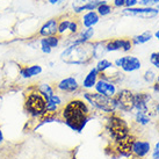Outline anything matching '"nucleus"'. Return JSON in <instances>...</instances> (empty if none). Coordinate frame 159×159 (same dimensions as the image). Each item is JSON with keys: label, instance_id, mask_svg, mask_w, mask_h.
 Segmentation results:
<instances>
[{"label": "nucleus", "instance_id": "23", "mask_svg": "<svg viewBox=\"0 0 159 159\" xmlns=\"http://www.w3.org/2000/svg\"><path fill=\"white\" fill-rule=\"evenodd\" d=\"M113 67H114V64H113L111 61H108L106 58H102V59H100V61L97 63L95 69L98 70L99 73H106L109 69H113Z\"/></svg>", "mask_w": 159, "mask_h": 159}, {"label": "nucleus", "instance_id": "36", "mask_svg": "<svg viewBox=\"0 0 159 159\" xmlns=\"http://www.w3.org/2000/svg\"><path fill=\"white\" fill-rule=\"evenodd\" d=\"M125 4V0H114L115 7H123Z\"/></svg>", "mask_w": 159, "mask_h": 159}, {"label": "nucleus", "instance_id": "20", "mask_svg": "<svg viewBox=\"0 0 159 159\" xmlns=\"http://www.w3.org/2000/svg\"><path fill=\"white\" fill-rule=\"evenodd\" d=\"M99 22V14L94 11H89L83 16V25L85 28H91Z\"/></svg>", "mask_w": 159, "mask_h": 159}, {"label": "nucleus", "instance_id": "11", "mask_svg": "<svg viewBox=\"0 0 159 159\" xmlns=\"http://www.w3.org/2000/svg\"><path fill=\"white\" fill-rule=\"evenodd\" d=\"M136 138L130 135L127 138H124L122 141H119L114 143V152L117 153V156H121V157H125L128 158L131 156V146H133V143Z\"/></svg>", "mask_w": 159, "mask_h": 159}, {"label": "nucleus", "instance_id": "13", "mask_svg": "<svg viewBox=\"0 0 159 159\" xmlns=\"http://www.w3.org/2000/svg\"><path fill=\"white\" fill-rule=\"evenodd\" d=\"M151 151V144L149 141H142V139H135L131 146V155L137 158H144L149 155Z\"/></svg>", "mask_w": 159, "mask_h": 159}, {"label": "nucleus", "instance_id": "28", "mask_svg": "<svg viewBox=\"0 0 159 159\" xmlns=\"http://www.w3.org/2000/svg\"><path fill=\"white\" fill-rule=\"evenodd\" d=\"M156 79H157V75L155 73V71L151 70V69L145 71V73H144V80H145L148 84H152Z\"/></svg>", "mask_w": 159, "mask_h": 159}, {"label": "nucleus", "instance_id": "21", "mask_svg": "<svg viewBox=\"0 0 159 159\" xmlns=\"http://www.w3.org/2000/svg\"><path fill=\"white\" fill-rule=\"evenodd\" d=\"M93 35H94V29H93V27H91V28H85L84 30L80 33L79 37L72 42V44H83V43H87V42L93 37Z\"/></svg>", "mask_w": 159, "mask_h": 159}, {"label": "nucleus", "instance_id": "38", "mask_svg": "<svg viewBox=\"0 0 159 159\" xmlns=\"http://www.w3.org/2000/svg\"><path fill=\"white\" fill-rule=\"evenodd\" d=\"M153 89H155L156 92H159V75H158V78L156 79V84H155V86H153Z\"/></svg>", "mask_w": 159, "mask_h": 159}, {"label": "nucleus", "instance_id": "16", "mask_svg": "<svg viewBox=\"0 0 159 159\" xmlns=\"http://www.w3.org/2000/svg\"><path fill=\"white\" fill-rule=\"evenodd\" d=\"M58 33V22L56 19H51L41 27L40 34L42 37H48V36H55Z\"/></svg>", "mask_w": 159, "mask_h": 159}, {"label": "nucleus", "instance_id": "1", "mask_svg": "<svg viewBox=\"0 0 159 159\" xmlns=\"http://www.w3.org/2000/svg\"><path fill=\"white\" fill-rule=\"evenodd\" d=\"M59 119L73 131L81 133L92 119V115L86 101L81 99H72L59 111Z\"/></svg>", "mask_w": 159, "mask_h": 159}, {"label": "nucleus", "instance_id": "30", "mask_svg": "<svg viewBox=\"0 0 159 159\" xmlns=\"http://www.w3.org/2000/svg\"><path fill=\"white\" fill-rule=\"evenodd\" d=\"M47 101H49V102H51V103H55V105H56V106H62L63 105V100H62V98L59 97V95H58V94H56V93H55V94H53L52 97H50L48 99V100H47Z\"/></svg>", "mask_w": 159, "mask_h": 159}, {"label": "nucleus", "instance_id": "3", "mask_svg": "<svg viewBox=\"0 0 159 159\" xmlns=\"http://www.w3.org/2000/svg\"><path fill=\"white\" fill-rule=\"evenodd\" d=\"M23 108L27 115L33 120H39L45 114L47 109V99L37 89H33L26 94Z\"/></svg>", "mask_w": 159, "mask_h": 159}, {"label": "nucleus", "instance_id": "34", "mask_svg": "<svg viewBox=\"0 0 159 159\" xmlns=\"http://www.w3.org/2000/svg\"><path fill=\"white\" fill-rule=\"evenodd\" d=\"M152 159H159V141L156 143L155 148L152 149Z\"/></svg>", "mask_w": 159, "mask_h": 159}, {"label": "nucleus", "instance_id": "9", "mask_svg": "<svg viewBox=\"0 0 159 159\" xmlns=\"http://www.w3.org/2000/svg\"><path fill=\"white\" fill-rule=\"evenodd\" d=\"M94 89H95L97 93L108 98H115L116 93H117V89H116V85L114 83L106 79H101V78L98 79Z\"/></svg>", "mask_w": 159, "mask_h": 159}, {"label": "nucleus", "instance_id": "2", "mask_svg": "<svg viewBox=\"0 0 159 159\" xmlns=\"http://www.w3.org/2000/svg\"><path fill=\"white\" fill-rule=\"evenodd\" d=\"M61 59L70 65H85L93 59V43L71 44L61 53Z\"/></svg>", "mask_w": 159, "mask_h": 159}, {"label": "nucleus", "instance_id": "27", "mask_svg": "<svg viewBox=\"0 0 159 159\" xmlns=\"http://www.w3.org/2000/svg\"><path fill=\"white\" fill-rule=\"evenodd\" d=\"M111 11H113L111 6L107 4L106 1L98 7V14H99V15H101V16H106V15H108V14H111Z\"/></svg>", "mask_w": 159, "mask_h": 159}, {"label": "nucleus", "instance_id": "5", "mask_svg": "<svg viewBox=\"0 0 159 159\" xmlns=\"http://www.w3.org/2000/svg\"><path fill=\"white\" fill-rule=\"evenodd\" d=\"M84 100L87 101V103H89L94 109L107 113V114H113L117 109V102L115 98L105 97L97 92H85Z\"/></svg>", "mask_w": 159, "mask_h": 159}, {"label": "nucleus", "instance_id": "12", "mask_svg": "<svg viewBox=\"0 0 159 159\" xmlns=\"http://www.w3.org/2000/svg\"><path fill=\"white\" fill-rule=\"evenodd\" d=\"M103 0H75L73 1V9L75 13H80L83 11H94L101 4H103Z\"/></svg>", "mask_w": 159, "mask_h": 159}, {"label": "nucleus", "instance_id": "39", "mask_svg": "<svg viewBox=\"0 0 159 159\" xmlns=\"http://www.w3.org/2000/svg\"><path fill=\"white\" fill-rule=\"evenodd\" d=\"M63 1H65V0H49V2L52 5H57V4H61Z\"/></svg>", "mask_w": 159, "mask_h": 159}, {"label": "nucleus", "instance_id": "4", "mask_svg": "<svg viewBox=\"0 0 159 159\" xmlns=\"http://www.w3.org/2000/svg\"><path fill=\"white\" fill-rule=\"evenodd\" d=\"M106 131L114 143L122 141V139L131 135L128 122L122 117H120L119 115H115L114 113L109 114L108 119H107Z\"/></svg>", "mask_w": 159, "mask_h": 159}, {"label": "nucleus", "instance_id": "6", "mask_svg": "<svg viewBox=\"0 0 159 159\" xmlns=\"http://www.w3.org/2000/svg\"><path fill=\"white\" fill-rule=\"evenodd\" d=\"M117 108L123 113H131L135 109V94L129 89H121L115 95Z\"/></svg>", "mask_w": 159, "mask_h": 159}, {"label": "nucleus", "instance_id": "40", "mask_svg": "<svg viewBox=\"0 0 159 159\" xmlns=\"http://www.w3.org/2000/svg\"><path fill=\"white\" fill-rule=\"evenodd\" d=\"M156 111H157V113H159V103L156 105Z\"/></svg>", "mask_w": 159, "mask_h": 159}, {"label": "nucleus", "instance_id": "33", "mask_svg": "<svg viewBox=\"0 0 159 159\" xmlns=\"http://www.w3.org/2000/svg\"><path fill=\"white\" fill-rule=\"evenodd\" d=\"M69 30H70L72 34H75V33L78 31V22H77V21H70Z\"/></svg>", "mask_w": 159, "mask_h": 159}, {"label": "nucleus", "instance_id": "35", "mask_svg": "<svg viewBox=\"0 0 159 159\" xmlns=\"http://www.w3.org/2000/svg\"><path fill=\"white\" fill-rule=\"evenodd\" d=\"M137 4H138V0H125L124 6H125L127 8H133Z\"/></svg>", "mask_w": 159, "mask_h": 159}, {"label": "nucleus", "instance_id": "14", "mask_svg": "<svg viewBox=\"0 0 159 159\" xmlns=\"http://www.w3.org/2000/svg\"><path fill=\"white\" fill-rule=\"evenodd\" d=\"M57 89L62 93H75L79 89V84L75 77H67L58 83Z\"/></svg>", "mask_w": 159, "mask_h": 159}, {"label": "nucleus", "instance_id": "22", "mask_svg": "<svg viewBox=\"0 0 159 159\" xmlns=\"http://www.w3.org/2000/svg\"><path fill=\"white\" fill-rule=\"evenodd\" d=\"M106 52V42H95V43H93V58L100 61V59L103 58Z\"/></svg>", "mask_w": 159, "mask_h": 159}, {"label": "nucleus", "instance_id": "18", "mask_svg": "<svg viewBox=\"0 0 159 159\" xmlns=\"http://www.w3.org/2000/svg\"><path fill=\"white\" fill-rule=\"evenodd\" d=\"M42 66L39 64H34V65H28V66H23L20 69V75L25 78V79H30L35 75H39L42 73Z\"/></svg>", "mask_w": 159, "mask_h": 159}, {"label": "nucleus", "instance_id": "37", "mask_svg": "<svg viewBox=\"0 0 159 159\" xmlns=\"http://www.w3.org/2000/svg\"><path fill=\"white\" fill-rule=\"evenodd\" d=\"M4 142H5V136H4V133H2V129L0 127V145L4 144Z\"/></svg>", "mask_w": 159, "mask_h": 159}, {"label": "nucleus", "instance_id": "41", "mask_svg": "<svg viewBox=\"0 0 159 159\" xmlns=\"http://www.w3.org/2000/svg\"><path fill=\"white\" fill-rule=\"evenodd\" d=\"M156 37H157V39H158V41H159V30L156 33Z\"/></svg>", "mask_w": 159, "mask_h": 159}, {"label": "nucleus", "instance_id": "7", "mask_svg": "<svg viewBox=\"0 0 159 159\" xmlns=\"http://www.w3.org/2000/svg\"><path fill=\"white\" fill-rule=\"evenodd\" d=\"M115 65L122 69L124 72H135L141 69L142 63L135 56H123L115 61Z\"/></svg>", "mask_w": 159, "mask_h": 159}, {"label": "nucleus", "instance_id": "32", "mask_svg": "<svg viewBox=\"0 0 159 159\" xmlns=\"http://www.w3.org/2000/svg\"><path fill=\"white\" fill-rule=\"evenodd\" d=\"M139 4L144 7H152V6L159 4V0H141Z\"/></svg>", "mask_w": 159, "mask_h": 159}, {"label": "nucleus", "instance_id": "10", "mask_svg": "<svg viewBox=\"0 0 159 159\" xmlns=\"http://www.w3.org/2000/svg\"><path fill=\"white\" fill-rule=\"evenodd\" d=\"M159 13L158 9L152 8V7H133V8L123 9L124 15H130V16H139L142 19H151L157 16Z\"/></svg>", "mask_w": 159, "mask_h": 159}, {"label": "nucleus", "instance_id": "26", "mask_svg": "<svg viewBox=\"0 0 159 159\" xmlns=\"http://www.w3.org/2000/svg\"><path fill=\"white\" fill-rule=\"evenodd\" d=\"M135 122L139 125H146V124L150 123V116L148 113L137 111L136 114H135Z\"/></svg>", "mask_w": 159, "mask_h": 159}, {"label": "nucleus", "instance_id": "17", "mask_svg": "<svg viewBox=\"0 0 159 159\" xmlns=\"http://www.w3.org/2000/svg\"><path fill=\"white\" fill-rule=\"evenodd\" d=\"M59 41L61 39L58 36H48V37H43L40 41L41 44V50L44 53H50L52 51L53 48H57L59 44Z\"/></svg>", "mask_w": 159, "mask_h": 159}, {"label": "nucleus", "instance_id": "24", "mask_svg": "<svg viewBox=\"0 0 159 159\" xmlns=\"http://www.w3.org/2000/svg\"><path fill=\"white\" fill-rule=\"evenodd\" d=\"M36 89H37V91H39V92H40L41 94L47 99V100L55 94L53 89L51 87V85L47 84V83H44V84H40L39 86H36Z\"/></svg>", "mask_w": 159, "mask_h": 159}, {"label": "nucleus", "instance_id": "8", "mask_svg": "<svg viewBox=\"0 0 159 159\" xmlns=\"http://www.w3.org/2000/svg\"><path fill=\"white\" fill-rule=\"evenodd\" d=\"M133 49V41L128 39H115L106 42V50L107 52L111 51H123L128 52Z\"/></svg>", "mask_w": 159, "mask_h": 159}, {"label": "nucleus", "instance_id": "19", "mask_svg": "<svg viewBox=\"0 0 159 159\" xmlns=\"http://www.w3.org/2000/svg\"><path fill=\"white\" fill-rule=\"evenodd\" d=\"M98 79H99V72H98L95 67H93V69L89 70V72L86 75V77L83 80V87L86 89H93L97 84Z\"/></svg>", "mask_w": 159, "mask_h": 159}, {"label": "nucleus", "instance_id": "31", "mask_svg": "<svg viewBox=\"0 0 159 159\" xmlns=\"http://www.w3.org/2000/svg\"><path fill=\"white\" fill-rule=\"evenodd\" d=\"M150 63L155 67L159 69V52H152L150 56Z\"/></svg>", "mask_w": 159, "mask_h": 159}, {"label": "nucleus", "instance_id": "15", "mask_svg": "<svg viewBox=\"0 0 159 159\" xmlns=\"http://www.w3.org/2000/svg\"><path fill=\"white\" fill-rule=\"evenodd\" d=\"M151 100V95L149 93H136L135 94V109L138 111H149L148 103Z\"/></svg>", "mask_w": 159, "mask_h": 159}, {"label": "nucleus", "instance_id": "29", "mask_svg": "<svg viewBox=\"0 0 159 159\" xmlns=\"http://www.w3.org/2000/svg\"><path fill=\"white\" fill-rule=\"evenodd\" d=\"M69 25H70V20H63L58 23V33L59 35L64 34L66 30H69Z\"/></svg>", "mask_w": 159, "mask_h": 159}, {"label": "nucleus", "instance_id": "25", "mask_svg": "<svg viewBox=\"0 0 159 159\" xmlns=\"http://www.w3.org/2000/svg\"><path fill=\"white\" fill-rule=\"evenodd\" d=\"M152 39V33L149 30L142 33L141 35H137L133 39V44H144Z\"/></svg>", "mask_w": 159, "mask_h": 159}]
</instances>
